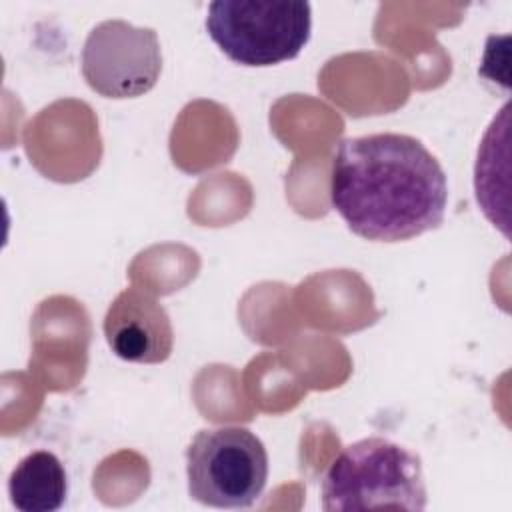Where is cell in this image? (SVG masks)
Listing matches in <instances>:
<instances>
[{
  "label": "cell",
  "instance_id": "cell-1",
  "mask_svg": "<svg viewBox=\"0 0 512 512\" xmlns=\"http://www.w3.org/2000/svg\"><path fill=\"white\" fill-rule=\"evenodd\" d=\"M330 202L354 234L400 242L442 224L448 180L438 158L414 136H354L332 156Z\"/></svg>",
  "mask_w": 512,
  "mask_h": 512
},
{
  "label": "cell",
  "instance_id": "cell-2",
  "mask_svg": "<svg viewBox=\"0 0 512 512\" xmlns=\"http://www.w3.org/2000/svg\"><path fill=\"white\" fill-rule=\"evenodd\" d=\"M326 512L426 508V484L420 458L408 448L370 436L348 444L328 466L322 486Z\"/></svg>",
  "mask_w": 512,
  "mask_h": 512
},
{
  "label": "cell",
  "instance_id": "cell-3",
  "mask_svg": "<svg viewBox=\"0 0 512 512\" xmlns=\"http://www.w3.org/2000/svg\"><path fill=\"white\" fill-rule=\"evenodd\" d=\"M206 30L232 62L274 66L308 44L312 8L304 0H216L208 4Z\"/></svg>",
  "mask_w": 512,
  "mask_h": 512
},
{
  "label": "cell",
  "instance_id": "cell-4",
  "mask_svg": "<svg viewBox=\"0 0 512 512\" xmlns=\"http://www.w3.org/2000/svg\"><path fill=\"white\" fill-rule=\"evenodd\" d=\"M188 494L212 508H248L264 492L268 452L244 426L198 430L186 450Z\"/></svg>",
  "mask_w": 512,
  "mask_h": 512
},
{
  "label": "cell",
  "instance_id": "cell-5",
  "mask_svg": "<svg viewBox=\"0 0 512 512\" xmlns=\"http://www.w3.org/2000/svg\"><path fill=\"white\" fill-rule=\"evenodd\" d=\"M162 72V50L152 28L126 20L96 24L82 46V76L106 98H136L150 92Z\"/></svg>",
  "mask_w": 512,
  "mask_h": 512
},
{
  "label": "cell",
  "instance_id": "cell-6",
  "mask_svg": "<svg viewBox=\"0 0 512 512\" xmlns=\"http://www.w3.org/2000/svg\"><path fill=\"white\" fill-rule=\"evenodd\" d=\"M104 336L112 352L136 364H160L174 346V330L162 302L148 290L124 288L104 314Z\"/></svg>",
  "mask_w": 512,
  "mask_h": 512
},
{
  "label": "cell",
  "instance_id": "cell-7",
  "mask_svg": "<svg viewBox=\"0 0 512 512\" xmlns=\"http://www.w3.org/2000/svg\"><path fill=\"white\" fill-rule=\"evenodd\" d=\"M68 494V476L60 458L48 450L24 456L8 478L10 502L20 512H54Z\"/></svg>",
  "mask_w": 512,
  "mask_h": 512
}]
</instances>
